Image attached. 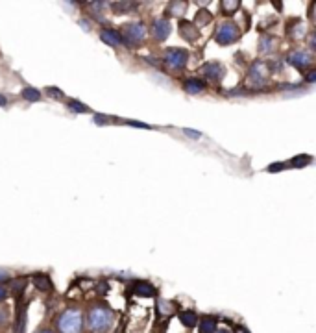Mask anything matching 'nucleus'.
Instances as JSON below:
<instances>
[{
  "label": "nucleus",
  "mask_w": 316,
  "mask_h": 333,
  "mask_svg": "<svg viewBox=\"0 0 316 333\" xmlns=\"http://www.w3.org/2000/svg\"><path fill=\"white\" fill-rule=\"evenodd\" d=\"M216 333H231V332H227V330H218Z\"/></svg>",
  "instance_id": "nucleus-30"
},
{
  "label": "nucleus",
  "mask_w": 316,
  "mask_h": 333,
  "mask_svg": "<svg viewBox=\"0 0 316 333\" xmlns=\"http://www.w3.org/2000/svg\"><path fill=\"white\" fill-rule=\"evenodd\" d=\"M183 132L187 133V135H191V137H194V139H198V137H202V133H200V132H194V130H183Z\"/></svg>",
  "instance_id": "nucleus-24"
},
{
  "label": "nucleus",
  "mask_w": 316,
  "mask_h": 333,
  "mask_svg": "<svg viewBox=\"0 0 316 333\" xmlns=\"http://www.w3.org/2000/svg\"><path fill=\"white\" fill-rule=\"evenodd\" d=\"M237 39H239V30L233 23H224L216 32V41L220 45H231Z\"/></svg>",
  "instance_id": "nucleus-5"
},
{
  "label": "nucleus",
  "mask_w": 316,
  "mask_h": 333,
  "mask_svg": "<svg viewBox=\"0 0 316 333\" xmlns=\"http://www.w3.org/2000/svg\"><path fill=\"white\" fill-rule=\"evenodd\" d=\"M122 41H126L128 45H141L146 37V28L141 23H132V24L122 26Z\"/></svg>",
  "instance_id": "nucleus-3"
},
{
  "label": "nucleus",
  "mask_w": 316,
  "mask_h": 333,
  "mask_svg": "<svg viewBox=\"0 0 316 333\" xmlns=\"http://www.w3.org/2000/svg\"><path fill=\"white\" fill-rule=\"evenodd\" d=\"M180 320H181L183 324L187 326V328H192V326H196L198 324V315L194 313V311H183L181 315H180Z\"/></svg>",
  "instance_id": "nucleus-14"
},
{
  "label": "nucleus",
  "mask_w": 316,
  "mask_h": 333,
  "mask_svg": "<svg viewBox=\"0 0 316 333\" xmlns=\"http://www.w3.org/2000/svg\"><path fill=\"white\" fill-rule=\"evenodd\" d=\"M33 285L37 287V289H41V291H48L50 287H52V283L46 276H35L33 278Z\"/></svg>",
  "instance_id": "nucleus-17"
},
{
  "label": "nucleus",
  "mask_w": 316,
  "mask_h": 333,
  "mask_svg": "<svg viewBox=\"0 0 316 333\" xmlns=\"http://www.w3.org/2000/svg\"><path fill=\"white\" fill-rule=\"evenodd\" d=\"M135 294L137 296H154L156 294V289L146 282H139L135 285Z\"/></svg>",
  "instance_id": "nucleus-13"
},
{
  "label": "nucleus",
  "mask_w": 316,
  "mask_h": 333,
  "mask_svg": "<svg viewBox=\"0 0 316 333\" xmlns=\"http://www.w3.org/2000/svg\"><path fill=\"white\" fill-rule=\"evenodd\" d=\"M9 274H8V270H4V268H0V282H4V280H8Z\"/></svg>",
  "instance_id": "nucleus-26"
},
{
  "label": "nucleus",
  "mask_w": 316,
  "mask_h": 333,
  "mask_svg": "<svg viewBox=\"0 0 316 333\" xmlns=\"http://www.w3.org/2000/svg\"><path fill=\"white\" fill-rule=\"evenodd\" d=\"M35 333H54L52 330H48V328H41V330H37Z\"/></svg>",
  "instance_id": "nucleus-29"
},
{
  "label": "nucleus",
  "mask_w": 316,
  "mask_h": 333,
  "mask_svg": "<svg viewBox=\"0 0 316 333\" xmlns=\"http://www.w3.org/2000/svg\"><path fill=\"white\" fill-rule=\"evenodd\" d=\"M187 59H189V52H185L181 48H168L166 50V56H165V61L168 63L170 69H174V71H180L185 67L187 63Z\"/></svg>",
  "instance_id": "nucleus-4"
},
{
  "label": "nucleus",
  "mask_w": 316,
  "mask_h": 333,
  "mask_svg": "<svg viewBox=\"0 0 316 333\" xmlns=\"http://www.w3.org/2000/svg\"><path fill=\"white\" fill-rule=\"evenodd\" d=\"M289 61H291L296 69H307V67L313 63V58H309L307 52L298 50V52H292L291 56H289Z\"/></svg>",
  "instance_id": "nucleus-7"
},
{
  "label": "nucleus",
  "mask_w": 316,
  "mask_h": 333,
  "mask_svg": "<svg viewBox=\"0 0 316 333\" xmlns=\"http://www.w3.org/2000/svg\"><path fill=\"white\" fill-rule=\"evenodd\" d=\"M46 93H48V96H54V98H61V96H63V93L58 91L56 87H48V89H46Z\"/></svg>",
  "instance_id": "nucleus-20"
},
{
  "label": "nucleus",
  "mask_w": 316,
  "mask_h": 333,
  "mask_svg": "<svg viewBox=\"0 0 316 333\" xmlns=\"http://www.w3.org/2000/svg\"><path fill=\"white\" fill-rule=\"evenodd\" d=\"M100 39L104 43H108V45H111V47H116V45H122V35H120V32H116V30H102L100 32Z\"/></svg>",
  "instance_id": "nucleus-8"
},
{
  "label": "nucleus",
  "mask_w": 316,
  "mask_h": 333,
  "mask_svg": "<svg viewBox=\"0 0 316 333\" xmlns=\"http://www.w3.org/2000/svg\"><path fill=\"white\" fill-rule=\"evenodd\" d=\"M315 80H316V72L315 71H311V74L307 76V82H315Z\"/></svg>",
  "instance_id": "nucleus-27"
},
{
  "label": "nucleus",
  "mask_w": 316,
  "mask_h": 333,
  "mask_svg": "<svg viewBox=\"0 0 316 333\" xmlns=\"http://www.w3.org/2000/svg\"><path fill=\"white\" fill-rule=\"evenodd\" d=\"M23 98L28 100V102H37L41 98V93L37 91L35 87H26V89H23Z\"/></svg>",
  "instance_id": "nucleus-16"
},
{
  "label": "nucleus",
  "mask_w": 316,
  "mask_h": 333,
  "mask_svg": "<svg viewBox=\"0 0 316 333\" xmlns=\"http://www.w3.org/2000/svg\"><path fill=\"white\" fill-rule=\"evenodd\" d=\"M113 324V311L104 304H96L87 313V326L94 333H106Z\"/></svg>",
  "instance_id": "nucleus-1"
},
{
  "label": "nucleus",
  "mask_w": 316,
  "mask_h": 333,
  "mask_svg": "<svg viewBox=\"0 0 316 333\" xmlns=\"http://www.w3.org/2000/svg\"><path fill=\"white\" fill-rule=\"evenodd\" d=\"M56 328L59 333H82L83 328V315L80 309L70 308L65 309L56 320Z\"/></svg>",
  "instance_id": "nucleus-2"
},
{
  "label": "nucleus",
  "mask_w": 316,
  "mask_h": 333,
  "mask_svg": "<svg viewBox=\"0 0 316 333\" xmlns=\"http://www.w3.org/2000/svg\"><path fill=\"white\" fill-rule=\"evenodd\" d=\"M6 320H8V311L0 308V324H6Z\"/></svg>",
  "instance_id": "nucleus-23"
},
{
  "label": "nucleus",
  "mask_w": 316,
  "mask_h": 333,
  "mask_svg": "<svg viewBox=\"0 0 316 333\" xmlns=\"http://www.w3.org/2000/svg\"><path fill=\"white\" fill-rule=\"evenodd\" d=\"M203 74L207 76L209 80L213 82H218L222 76H224V69L218 65V63H209V65L203 67Z\"/></svg>",
  "instance_id": "nucleus-9"
},
{
  "label": "nucleus",
  "mask_w": 316,
  "mask_h": 333,
  "mask_svg": "<svg viewBox=\"0 0 316 333\" xmlns=\"http://www.w3.org/2000/svg\"><path fill=\"white\" fill-rule=\"evenodd\" d=\"M198 330L200 333H215L216 330V318L213 316H203L202 320H198Z\"/></svg>",
  "instance_id": "nucleus-12"
},
{
  "label": "nucleus",
  "mask_w": 316,
  "mask_h": 333,
  "mask_svg": "<svg viewBox=\"0 0 316 333\" xmlns=\"http://www.w3.org/2000/svg\"><path fill=\"white\" fill-rule=\"evenodd\" d=\"M222 8H224L226 11H233V9L239 8V2H224V4H222Z\"/></svg>",
  "instance_id": "nucleus-21"
},
{
  "label": "nucleus",
  "mask_w": 316,
  "mask_h": 333,
  "mask_svg": "<svg viewBox=\"0 0 316 333\" xmlns=\"http://www.w3.org/2000/svg\"><path fill=\"white\" fill-rule=\"evenodd\" d=\"M183 89L187 93H191V95H198V93H202L205 89V85H203V82L198 80V78H189V80L183 82Z\"/></svg>",
  "instance_id": "nucleus-10"
},
{
  "label": "nucleus",
  "mask_w": 316,
  "mask_h": 333,
  "mask_svg": "<svg viewBox=\"0 0 316 333\" xmlns=\"http://www.w3.org/2000/svg\"><path fill=\"white\" fill-rule=\"evenodd\" d=\"M68 108L72 109V111H76V113H85V111H89V109H87V106L80 104L78 100H70V102H68Z\"/></svg>",
  "instance_id": "nucleus-18"
},
{
  "label": "nucleus",
  "mask_w": 316,
  "mask_h": 333,
  "mask_svg": "<svg viewBox=\"0 0 316 333\" xmlns=\"http://www.w3.org/2000/svg\"><path fill=\"white\" fill-rule=\"evenodd\" d=\"M249 78L253 80V83H257V85L265 83L266 82V69H265V65H263V63H257V65L251 69Z\"/></svg>",
  "instance_id": "nucleus-11"
},
{
  "label": "nucleus",
  "mask_w": 316,
  "mask_h": 333,
  "mask_svg": "<svg viewBox=\"0 0 316 333\" xmlns=\"http://www.w3.org/2000/svg\"><path fill=\"white\" fill-rule=\"evenodd\" d=\"M309 161H311V158H309V156H303V158H294V159H292V165H294V166L307 165Z\"/></svg>",
  "instance_id": "nucleus-19"
},
{
  "label": "nucleus",
  "mask_w": 316,
  "mask_h": 333,
  "mask_svg": "<svg viewBox=\"0 0 316 333\" xmlns=\"http://www.w3.org/2000/svg\"><path fill=\"white\" fill-rule=\"evenodd\" d=\"M281 168H285V163H275V165L268 166V172H277V170H281Z\"/></svg>",
  "instance_id": "nucleus-22"
},
{
  "label": "nucleus",
  "mask_w": 316,
  "mask_h": 333,
  "mask_svg": "<svg viewBox=\"0 0 316 333\" xmlns=\"http://www.w3.org/2000/svg\"><path fill=\"white\" fill-rule=\"evenodd\" d=\"M6 104H8V98L4 95H0V106H6Z\"/></svg>",
  "instance_id": "nucleus-28"
},
{
  "label": "nucleus",
  "mask_w": 316,
  "mask_h": 333,
  "mask_svg": "<svg viewBox=\"0 0 316 333\" xmlns=\"http://www.w3.org/2000/svg\"><path fill=\"white\" fill-rule=\"evenodd\" d=\"M180 32H181V35L185 37V39H189V41H191V39L196 37L198 28H194V26L189 24V23H181V30H180Z\"/></svg>",
  "instance_id": "nucleus-15"
},
{
  "label": "nucleus",
  "mask_w": 316,
  "mask_h": 333,
  "mask_svg": "<svg viewBox=\"0 0 316 333\" xmlns=\"http://www.w3.org/2000/svg\"><path fill=\"white\" fill-rule=\"evenodd\" d=\"M6 296H8L6 287H4V285H0V302H2V300H6Z\"/></svg>",
  "instance_id": "nucleus-25"
},
{
  "label": "nucleus",
  "mask_w": 316,
  "mask_h": 333,
  "mask_svg": "<svg viewBox=\"0 0 316 333\" xmlns=\"http://www.w3.org/2000/svg\"><path fill=\"white\" fill-rule=\"evenodd\" d=\"M152 33H154V37L158 41H165L168 37V33H170V23L166 19H158L152 26Z\"/></svg>",
  "instance_id": "nucleus-6"
}]
</instances>
